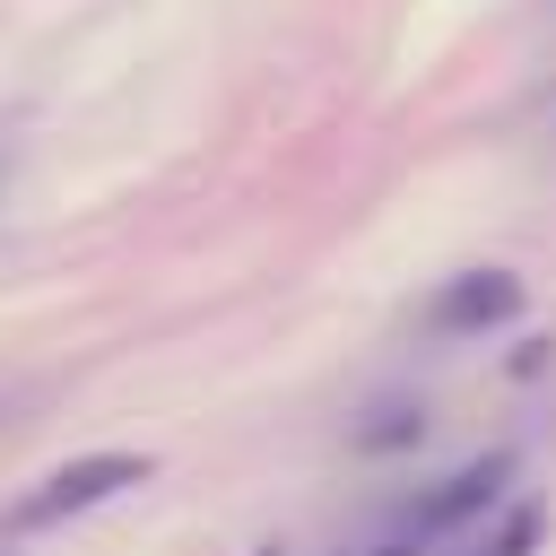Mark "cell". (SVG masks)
Wrapping results in <instances>:
<instances>
[{"instance_id":"obj_4","label":"cell","mask_w":556,"mask_h":556,"mask_svg":"<svg viewBox=\"0 0 556 556\" xmlns=\"http://www.w3.org/2000/svg\"><path fill=\"white\" fill-rule=\"evenodd\" d=\"M417 434H426V408H408V400H391V408H374V417H365V426H356L348 443H356V452H408Z\"/></svg>"},{"instance_id":"obj_2","label":"cell","mask_w":556,"mask_h":556,"mask_svg":"<svg viewBox=\"0 0 556 556\" xmlns=\"http://www.w3.org/2000/svg\"><path fill=\"white\" fill-rule=\"evenodd\" d=\"M504 486H513V452H478V460H460L452 478H434L426 495L400 504V539H408V547H417V539H452V530H469L478 513H495Z\"/></svg>"},{"instance_id":"obj_5","label":"cell","mask_w":556,"mask_h":556,"mask_svg":"<svg viewBox=\"0 0 556 556\" xmlns=\"http://www.w3.org/2000/svg\"><path fill=\"white\" fill-rule=\"evenodd\" d=\"M539 539H547V504H513L495 539H478V556H539Z\"/></svg>"},{"instance_id":"obj_1","label":"cell","mask_w":556,"mask_h":556,"mask_svg":"<svg viewBox=\"0 0 556 556\" xmlns=\"http://www.w3.org/2000/svg\"><path fill=\"white\" fill-rule=\"evenodd\" d=\"M139 478H148V452H87V460H61L52 478H35V486L0 513V530H9V539H43V530H61V521L113 504V495L139 486Z\"/></svg>"},{"instance_id":"obj_3","label":"cell","mask_w":556,"mask_h":556,"mask_svg":"<svg viewBox=\"0 0 556 556\" xmlns=\"http://www.w3.org/2000/svg\"><path fill=\"white\" fill-rule=\"evenodd\" d=\"M513 313H521V278L513 269H460V278H443L426 295V330L434 339H486Z\"/></svg>"}]
</instances>
